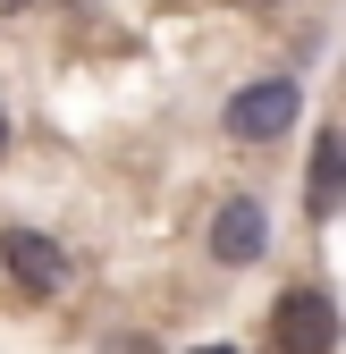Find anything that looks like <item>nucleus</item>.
<instances>
[{
    "mask_svg": "<svg viewBox=\"0 0 346 354\" xmlns=\"http://www.w3.org/2000/svg\"><path fill=\"white\" fill-rule=\"evenodd\" d=\"M295 76H262V84H245V93L228 102V136L237 144H271V136H287L295 127Z\"/></svg>",
    "mask_w": 346,
    "mask_h": 354,
    "instance_id": "obj_1",
    "label": "nucleus"
},
{
    "mask_svg": "<svg viewBox=\"0 0 346 354\" xmlns=\"http://www.w3.org/2000/svg\"><path fill=\"white\" fill-rule=\"evenodd\" d=\"M271 337H279V354H329V346H338V304H329L321 287H287Z\"/></svg>",
    "mask_w": 346,
    "mask_h": 354,
    "instance_id": "obj_2",
    "label": "nucleus"
},
{
    "mask_svg": "<svg viewBox=\"0 0 346 354\" xmlns=\"http://www.w3.org/2000/svg\"><path fill=\"white\" fill-rule=\"evenodd\" d=\"M0 261H9V279L26 295H60L68 287V253L42 236V228H9V236H0Z\"/></svg>",
    "mask_w": 346,
    "mask_h": 354,
    "instance_id": "obj_3",
    "label": "nucleus"
},
{
    "mask_svg": "<svg viewBox=\"0 0 346 354\" xmlns=\"http://www.w3.org/2000/svg\"><path fill=\"white\" fill-rule=\"evenodd\" d=\"M262 245H271V219H262V203H253V194H228L220 211H211V253H220L228 270L262 261Z\"/></svg>",
    "mask_w": 346,
    "mask_h": 354,
    "instance_id": "obj_4",
    "label": "nucleus"
},
{
    "mask_svg": "<svg viewBox=\"0 0 346 354\" xmlns=\"http://www.w3.org/2000/svg\"><path fill=\"white\" fill-rule=\"evenodd\" d=\"M346 194V127H321V136H313V203L329 211Z\"/></svg>",
    "mask_w": 346,
    "mask_h": 354,
    "instance_id": "obj_5",
    "label": "nucleus"
},
{
    "mask_svg": "<svg viewBox=\"0 0 346 354\" xmlns=\"http://www.w3.org/2000/svg\"><path fill=\"white\" fill-rule=\"evenodd\" d=\"M0 152H9V110H0Z\"/></svg>",
    "mask_w": 346,
    "mask_h": 354,
    "instance_id": "obj_6",
    "label": "nucleus"
},
{
    "mask_svg": "<svg viewBox=\"0 0 346 354\" xmlns=\"http://www.w3.org/2000/svg\"><path fill=\"white\" fill-rule=\"evenodd\" d=\"M17 9H26V0H0V17H17Z\"/></svg>",
    "mask_w": 346,
    "mask_h": 354,
    "instance_id": "obj_7",
    "label": "nucleus"
},
{
    "mask_svg": "<svg viewBox=\"0 0 346 354\" xmlns=\"http://www.w3.org/2000/svg\"><path fill=\"white\" fill-rule=\"evenodd\" d=\"M203 354H237V346H203Z\"/></svg>",
    "mask_w": 346,
    "mask_h": 354,
    "instance_id": "obj_8",
    "label": "nucleus"
},
{
    "mask_svg": "<svg viewBox=\"0 0 346 354\" xmlns=\"http://www.w3.org/2000/svg\"><path fill=\"white\" fill-rule=\"evenodd\" d=\"M245 9H271V0H245Z\"/></svg>",
    "mask_w": 346,
    "mask_h": 354,
    "instance_id": "obj_9",
    "label": "nucleus"
}]
</instances>
